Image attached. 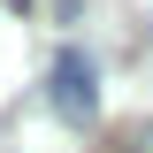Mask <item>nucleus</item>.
<instances>
[{
  "instance_id": "nucleus-2",
  "label": "nucleus",
  "mask_w": 153,
  "mask_h": 153,
  "mask_svg": "<svg viewBox=\"0 0 153 153\" xmlns=\"http://www.w3.org/2000/svg\"><path fill=\"white\" fill-rule=\"evenodd\" d=\"M115 153H153V123H123L115 130Z\"/></svg>"
},
{
  "instance_id": "nucleus-1",
  "label": "nucleus",
  "mask_w": 153,
  "mask_h": 153,
  "mask_svg": "<svg viewBox=\"0 0 153 153\" xmlns=\"http://www.w3.org/2000/svg\"><path fill=\"white\" fill-rule=\"evenodd\" d=\"M46 100H54V115L61 123H92L100 115V84H92V61L84 54H54V69H46Z\"/></svg>"
}]
</instances>
